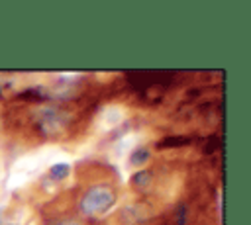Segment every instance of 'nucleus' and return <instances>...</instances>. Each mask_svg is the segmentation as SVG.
<instances>
[{
  "mask_svg": "<svg viewBox=\"0 0 251 225\" xmlns=\"http://www.w3.org/2000/svg\"><path fill=\"white\" fill-rule=\"evenodd\" d=\"M59 225H80V223H76V221H71V219H69V221H63V223H59Z\"/></svg>",
  "mask_w": 251,
  "mask_h": 225,
  "instance_id": "9",
  "label": "nucleus"
},
{
  "mask_svg": "<svg viewBox=\"0 0 251 225\" xmlns=\"http://www.w3.org/2000/svg\"><path fill=\"white\" fill-rule=\"evenodd\" d=\"M220 147H222V143H220V137H218V135H210V137H206L204 155H214V153H216Z\"/></svg>",
  "mask_w": 251,
  "mask_h": 225,
  "instance_id": "8",
  "label": "nucleus"
},
{
  "mask_svg": "<svg viewBox=\"0 0 251 225\" xmlns=\"http://www.w3.org/2000/svg\"><path fill=\"white\" fill-rule=\"evenodd\" d=\"M69 172H71V166L67 162H59V164H53L49 168V174L47 176H49V180L59 182V180H65L69 176Z\"/></svg>",
  "mask_w": 251,
  "mask_h": 225,
  "instance_id": "5",
  "label": "nucleus"
},
{
  "mask_svg": "<svg viewBox=\"0 0 251 225\" xmlns=\"http://www.w3.org/2000/svg\"><path fill=\"white\" fill-rule=\"evenodd\" d=\"M116 203V190L110 186H92L80 200L78 207L84 215L94 217L106 213Z\"/></svg>",
  "mask_w": 251,
  "mask_h": 225,
  "instance_id": "2",
  "label": "nucleus"
},
{
  "mask_svg": "<svg viewBox=\"0 0 251 225\" xmlns=\"http://www.w3.org/2000/svg\"><path fill=\"white\" fill-rule=\"evenodd\" d=\"M149 160V149L147 147H137L131 155H129V162L131 164H143Z\"/></svg>",
  "mask_w": 251,
  "mask_h": 225,
  "instance_id": "6",
  "label": "nucleus"
},
{
  "mask_svg": "<svg viewBox=\"0 0 251 225\" xmlns=\"http://www.w3.org/2000/svg\"><path fill=\"white\" fill-rule=\"evenodd\" d=\"M190 143V137H184V135H171V137H165L157 143L159 149H176V147H184Z\"/></svg>",
  "mask_w": 251,
  "mask_h": 225,
  "instance_id": "4",
  "label": "nucleus"
},
{
  "mask_svg": "<svg viewBox=\"0 0 251 225\" xmlns=\"http://www.w3.org/2000/svg\"><path fill=\"white\" fill-rule=\"evenodd\" d=\"M149 180H151V172H149V170H139V172H135V174L131 176V186H135V188H145V186L149 184Z\"/></svg>",
  "mask_w": 251,
  "mask_h": 225,
  "instance_id": "7",
  "label": "nucleus"
},
{
  "mask_svg": "<svg viewBox=\"0 0 251 225\" xmlns=\"http://www.w3.org/2000/svg\"><path fill=\"white\" fill-rule=\"evenodd\" d=\"M37 131L45 137H59L67 127L73 125V113L69 110L49 106L37 113Z\"/></svg>",
  "mask_w": 251,
  "mask_h": 225,
  "instance_id": "1",
  "label": "nucleus"
},
{
  "mask_svg": "<svg viewBox=\"0 0 251 225\" xmlns=\"http://www.w3.org/2000/svg\"><path fill=\"white\" fill-rule=\"evenodd\" d=\"M188 223V213H186V205L184 203H176L171 209L169 215V225H186Z\"/></svg>",
  "mask_w": 251,
  "mask_h": 225,
  "instance_id": "3",
  "label": "nucleus"
}]
</instances>
